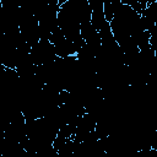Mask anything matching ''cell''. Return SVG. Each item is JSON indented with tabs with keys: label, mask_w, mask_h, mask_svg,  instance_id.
I'll return each mask as SVG.
<instances>
[{
	"label": "cell",
	"mask_w": 157,
	"mask_h": 157,
	"mask_svg": "<svg viewBox=\"0 0 157 157\" xmlns=\"http://www.w3.org/2000/svg\"><path fill=\"white\" fill-rule=\"evenodd\" d=\"M103 12H104V17L108 22H110L113 18H114V7H113V4L110 0L105 1L104 5H103Z\"/></svg>",
	"instance_id": "cell-2"
},
{
	"label": "cell",
	"mask_w": 157,
	"mask_h": 157,
	"mask_svg": "<svg viewBox=\"0 0 157 157\" xmlns=\"http://www.w3.org/2000/svg\"><path fill=\"white\" fill-rule=\"evenodd\" d=\"M141 15L145 16L146 18H148L150 21H152L153 23H156L157 22V1L148 4Z\"/></svg>",
	"instance_id": "cell-1"
}]
</instances>
